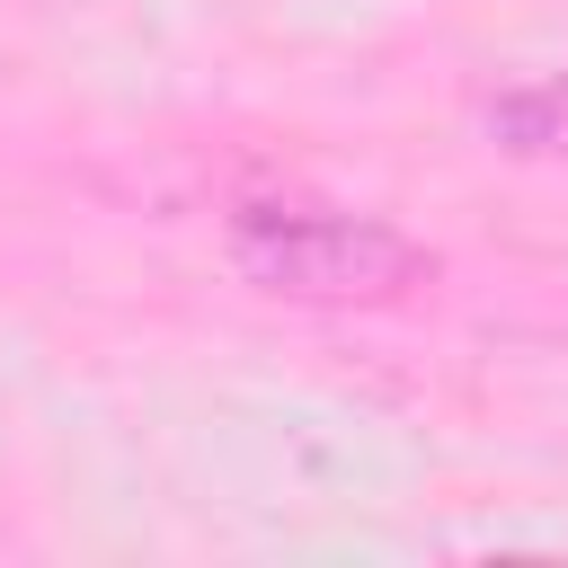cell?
<instances>
[{"label": "cell", "instance_id": "1", "mask_svg": "<svg viewBox=\"0 0 568 568\" xmlns=\"http://www.w3.org/2000/svg\"><path fill=\"white\" fill-rule=\"evenodd\" d=\"M222 248L257 293L311 302V311H399L444 275V257L417 231L382 213L311 204V195H240L222 222Z\"/></svg>", "mask_w": 568, "mask_h": 568}, {"label": "cell", "instance_id": "2", "mask_svg": "<svg viewBox=\"0 0 568 568\" xmlns=\"http://www.w3.org/2000/svg\"><path fill=\"white\" fill-rule=\"evenodd\" d=\"M488 142L515 151V160H550V151H568V71L488 98Z\"/></svg>", "mask_w": 568, "mask_h": 568}]
</instances>
